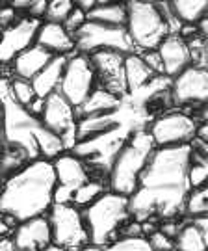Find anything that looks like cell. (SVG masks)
I'll use <instances>...</instances> for the list:
<instances>
[{
    "instance_id": "obj_47",
    "label": "cell",
    "mask_w": 208,
    "mask_h": 251,
    "mask_svg": "<svg viewBox=\"0 0 208 251\" xmlns=\"http://www.w3.org/2000/svg\"><path fill=\"white\" fill-rule=\"evenodd\" d=\"M0 156H2V142H0Z\"/></svg>"
},
{
    "instance_id": "obj_10",
    "label": "cell",
    "mask_w": 208,
    "mask_h": 251,
    "mask_svg": "<svg viewBox=\"0 0 208 251\" xmlns=\"http://www.w3.org/2000/svg\"><path fill=\"white\" fill-rule=\"evenodd\" d=\"M46 220L50 225L52 244L56 246L76 251L90 244L82 210L74 205H52L46 212Z\"/></svg>"
},
{
    "instance_id": "obj_34",
    "label": "cell",
    "mask_w": 208,
    "mask_h": 251,
    "mask_svg": "<svg viewBox=\"0 0 208 251\" xmlns=\"http://www.w3.org/2000/svg\"><path fill=\"white\" fill-rule=\"evenodd\" d=\"M145 238H147V242H149L153 251H175V244H173L171 238L165 236L163 233H160L158 229L153 231L151 234H147Z\"/></svg>"
},
{
    "instance_id": "obj_18",
    "label": "cell",
    "mask_w": 208,
    "mask_h": 251,
    "mask_svg": "<svg viewBox=\"0 0 208 251\" xmlns=\"http://www.w3.org/2000/svg\"><path fill=\"white\" fill-rule=\"evenodd\" d=\"M156 52L162 60L163 76L173 78L179 73H182L186 67L191 65V56L188 43L179 36H167L162 43L158 45Z\"/></svg>"
},
{
    "instance_id": "obj_9",
    "label": "cell",
    "mask_w": 208,
    "mask_h": 251,
    "mask_svg": "<svg viewBox=\"0 0 208 251\" xmlns=\"http://www.w3.org/2000/svg\"><path fill=\"white\" fill-rule=\"evenodd\" d=\"M199 121L193 114L179 108H167L153 117L147 126V132L153 138L156 147L188 145L195 138Z\"/></svg>"
},
{
    "instance_id": "obj_41",
    "label": "cell",
    "mask_w": 208,
    "mask_h": 251,
    "mask_svg": "<svg viewBox=\"0 0 208 251\" xmlns=\"http://www.w3.org/2000/svg\"><path fill=\"white\" fill-rule=\"evenodd\" d=\"M0 251H15V250H13V244H11L9 234H6V236H0Z\"/></svg>"
},
{
    "instance_id": "obj_25",
    "label": "cell",
    "mask_w": 208,
    "mask_h": 251,
    "mask_svg": "<svg viewBox=\"0 0 208 251\" xmlns=\"http://www.w3.org/2000/svg\"><path fill=\"white\" fill-rule=\"evenodd\" d=\"M173 244H175V251H207L208 233L201 231L199 227H195L186 218L181 231L173 238Z\"/></svg>"
},
{
    "instance_id": "obj_42",
    "label": "cell",
    "mask_w": 208,
    "mask_h": 251,
    "mask_svg": "<svg viewBox=\"0 0 208 251\" xmlns=\"http://www.w3.org/2000/svg\"><path fill=\"white\" fill-rule=\"evenodd\" d=\"M11 229H13V227L6 222V218H2V216H0V236H6V234H9V233H11Z\"/></svg>"
},
{
    "instance_id": "obj_17",
    "label": "cell",
    "mask_w": 208,
    "mask_h": 251,
    "mask_svg": "<svg viewBox=\"0 0 208 251\" xmlns=\"http://www.w3.org/2000/svg\"><path fill=\"white\" fill-rule=\"evenodd\" d=\"M9 238L15 251H43L48 244H52L46 214L17 224L11 229Z\"/></svg>"
},
{
    "instance_id": "obj_8",
    "label": "cell",
    "mask_w": 208,
    "mask_h": 251,
    "mask_svg": "<svg viewBox=\"0 0 208 251\" xmlns=\"http://www.w3.org/2000/svg\"><path fill=\"white\" fill-rule=\"evenodd\" d=\"M72 39H74V50L84 56H90L99 50H114L123 56L134 52L130 37L123 26H108L95 21H86L74 32Z\"/></svg>"
},
{
    "instance_id": "obj_24",
    "label": "cell",
    "mask_w": 208,
    "mask_h": 251,
    "mask_svg": "<svg viewBox=\"0 0 208 251\" xmlns=\"http://www.w3.org/2000/svg\"><path fill=\"white\" fill-rule=\"evenodd\" d=\"M88 21H95L108 26H123L127 25V6L125 2H97L95 8L86 15Z\"/></svg>"
},
{
    "instance_id": "obj_33",
    "label": "cell",
    "mask_w": 208,
    "mask_h": 251,
    "mask_svg": "<svg viewBox=\"0 0 208 251\" xmlns=\"http://www.w3.org/2000/svg\"><path fill=\"white\" fill-rule=\"evenodd\" d=\"M9 93H11V97H13V100L17 104H21V106L24 108L36 99V93L32 90V84L28 80L13 78V76H9Z\"/></svg>"
},
{
    "instance_id": "obj_49",
    "label": "cell",
    "mask_w": 208,
    "mask_h": 251,
    "mask_svg": "<svg viewBox=\"0 0 208 251\" xmlns=\"http://www.w3.org/2000/svg\"><path fill=\"white\" fill-rule=\"evenodd\" d=\"M0 36H2V28H0Z\"/></svg>"
},
{
    "instance_id": "obj_12",
    "label": "cell",
    "mask_w": 208,
    "mask_h": 251,
    "mask_svg": "<svg viewBox=\"0 0 208 251\" xmlns=\"http://www.w3.org/2000/svg\"><path fill=\"white\" fill-rule=\"evenodd\" d=\"M41 123L60 138V142L64 145L65 152H71L72 147L78 144V134H76V125H78V117H76V108L71 106L64 95H60L54 91L52 95H48L43 104L41 112Z\"/></svg>"
},
{
    "instance_id": "obj_19",
    "label": "cell",
    "mask_w": 208,
    "mask_h": 251,
    "mask_svg": "<svg viewBox=\"0 0 208 251\" xmlns=\"http://www.w3.org/2000/svg\"><path fill=\"white\" fill-rule=\"evenodd\" d=\"M34 45L45 49L52 56H69L76 52L74 39L64 28V25H54V23H45V21H41V25L37 28Z\"/></svg>"
},
{
    "instance_id": "obj_4",
    "label": "cell",
    "mask_w": 208,
    "mask_h": 251,
    "mask_svg": "<svg viewBox=\"0 0 208 251\" xmlns=\"http://www.w3.org/2000/svg\"><path fill=\"white\" fill-rule=\"evenodd\" d=\"M154 149L156 145L147 130H138L128 136V140L119 149L117 156L108 171L106 186L110 192L121 194L125 198L132 196V192L138 186L139 175L145 170Z\"/></svg>"
},
{
    "instance_id": "obj_23",
    "label": "cell",
    "mask_w": 208,
    "mask_h": 251,
    "mask_svg": "<svg viewBox=\"0 0 208 251\" xmlns=\"http://www.w3.org/2000/svg\"><path fill=\"white\" fill-rule=\"evenodd\" d=\"M123 73H125V84H127V93L143 88L153 76H156L141 60L138 52H130L123 60Z\"/></svg>"
},
{
    "instance_id": "obj_35",
    "label": "cell",
    "mask_w": 208,
    "mask_h": 251,
    "mask_svg": "<svg viewBox=\"0 0 208 251\" xmlns=\"http://www.w3.org/2000/svg\"><path fill=\"white\" fill-rule=\"evenodd\" d=\"M86 21H88L86 13L74 6V8H72V11L69 13V17L64 21V28L69 32V34H71V36H74V32H76V30H78V28H80Z\"/></svg>"
},
{
    "instance_id": "obj_20",
    "label": "cell",
    "mask_w": 208,
    "mask_h": 251,
    "mask_svg": "<svg viewBox=\"0 0 208 251\" xmlns=\"http://www.w3.org/2000/svg\"><path fill=\"white\" fill-rule=\"evenodd\" d=\"M50 60H52V54L46 52L41 47L32 45L11 60V63L8 65V75L13 78L30 82Z\"/></svg>"
},
{
    "instance_id": "obj_44",
    "label": "cell",
    "mask_w": 208,
    "mask_h": 251,
    "mask_svg": "<svg viewBox=\"0 0 208 251\" xmlns=\"http://www.w3.org/2000/svg\"><path fill=\"white\" fill-rule=\"evenodd\" d=\"M43 251H69V250H65V248H62V246H56V244H48Z\"/></svg>"
},
{
    "instance_id": "obj_32",
    "label": "cell",
    "mask_w": 208,
    "mask_h": 251,
    "mask_svg": "<svg viewBox=\"0 0 208 251\" xmlns=\"http://www.w3.org/2000/svg\"><path fill=\"white\" fill-rule=\"evenodd\" d=\"M102 251H153L145 236H119Z\"/></svg>"
},
{
    "instance_id": "obj_11",
    "label": "cell",
    "mask_w": 208,
    "mask_h": 251,
    "mask_svg": "<svg viewBox=\"0 0 208 251\" xmlns=\"http://www.w3.org/2000/svg\"><path fill=\"white\" fill-rule=\"evenodd\" d=\"M95 88H97V78L90 58L80 52L69 54L58 93L64 95L71 106L78 108Z\"/></svg>"
},
{
    "instance_id": "obj_6",
    "label": "cell",
    "mask_w": 208,
    "mask_h": 251,
    "mask_svg": "<svg viewBox=\"0 0 208 251\" xmlns=\"http://www.w3.org/2000/svg\"><path fill=\"white\" fill-rule=\"evenodd\" d=\"M127 6V30L134 52H149L156 50L158 45L169 36L167 25L163 21L156 2L145 0H128Z\"/></svg>"
},
{
    "instance_id": "obj_5",
    "label": "cell",
    "mask_w": 208,
    "mask_h": 251,
    "mask_svg": "<svg viewBox=\"0 0 208 251\" xmlns=\"http://www.w3.org/2000/svg\"><path fill=\"white\" fill-rule=\"evenodd\" d=\"M82 216L86 222L90 244L99 248H106L108 244L117 240L123 225L132 220L128 210V198L110 190H106L91 205L82 208Z\"/></svg>"
},
{
    "instance_id": "obj_31",
    "label": "cell",
    "mask_w": 208,
    "mask_h": 251,
    "mask_svg": "<svg viewBox=\"0 0 208 251\" xmlns=\"http://www.w3.org/2000/svg\"><path fill=\"white\" fill-rule=\"evenodd\" d=\"M207 179H208L207 158L199 156V154H193L191 156L190 170H188V184H190V188L195 190V188H201V186H207Z\"/></svg>"
},
{
    "instance_id": "obj_7",
    "label": "cell",
    "mask_w": 208,
    "mask_h": 251,
    "mask_svg": "<svg viewBox=\"0 0 208 251\" xmlns=\"http://www.w3.org/2000/svg\"><path fill=\"white\" fill-rule=\"evenodd\" d=\"M130 134L132 132H128L123 126H114V128H108L97 136L80 140L72 147L71 152L74 156H78L80 160H84V164L90 170L91 179L106 180L108 171L116 160V156H117L119 149L123 147V144L127 142Z\"/></svg>"
},
{
    "instance_id": "obj_2",
    "label": "cell",
    "mask_w": 208,
    "mask_h": 251,
    "mask_svg": "<svg viewBox=\"0 0 208 251\" xmlns=\"http://www.w3.org/2000/svg\"><path fill=\"white\" fill-rule=\"evenodd\" d=\"M0 102H2V128L0 142L4 147H13L26 154L28 162L54 160L62 154L64 145L60 138L46 128L41 119L32 116L24 106L17 104L9 93L8 71L0 73Z\"/></svg>"
},
{
    "instance_id": "obj_1",
    "label": "cell",
    "mask_w": 208,
    "mask_h": 251,
    "mask_svg": "<svg viewBox=\"0 0 208 251\" xmlns=\"http://www.w3.org/2000/svg\"><path fill=\"white\" fill-rule=\"evenodd\" d=\"M191 156L190 144L154 149L136 190L128 196V210L134 222L184 218V203L191 190L188 184Z\"/></svg>"
},
{
    "instance_id": "obj_15",
    "label": "cell",
    "mask_w": 208,
    "mask_h": 251,
    "mask_svg": "<svg viewBox=\"0 0 208 251\" xmlns=\"http://www.w3.org/2000/svg\"><path fill=\"white\" fill-rule=\"evenodd\" d=\"M88 58L93 65L97 86L117 95L119 99L125 97L127 95V84H125V73H123L125 56L114 50H99V52L90 54Z\"/></svg>"
},
{
    "instance_id": "obj_16",
    "label": "cell",
    "mask_w": 208,
    "mask_h": 251,
    "mask_svg": "<svg viewBox=\"0 0 208 251\" xmlns=\"http://www.w3.org/2000/svg\"><path fill=\"white\" fill-rule=\"evenodd\" d=\"M39 25L41 21L28 17V15H21L11 26L2 30V36H0V65L2 67L9 65L19 52L34 45Z\"/></svg>"
},
{
    "instance_id": "obj_39",
    "label": "cell",
    "mask_w": 208,
    "mask_h": 251,
    "mask_svg": "<svg viewBox=\"0 0 208 251\" xmlns=\"http://www.w3.org/2000/svg\"><path fill=\"white\" fill-rule=\"evenodd\" d=\"M43 104H45V100L37 99V97H36V99L32 100V102H30V104L26 106V110L30 112V114H32V116L39 117V116H41V112H43Z\"/></svg>"
},
{
    "instance_id": "obj_13",
    "label": "cell",
    "mask_w": 208,
    "mask_h": 251,
    "mask_svg": "<svg viewBox=\"0 0 208 251\" xmlns=\"http://www.w3.org/2000/svg\"><path fill=\"white\" fill-rule=\"evenodd\" d=\"M169 102L173 108H205L208 102V71L190 65L169 82Z\"/></svg>"
},
{
    "instance_id": "obj_38",
    "label": "cell",
    "mask_w": 208,
    "mask_h": 251,
    "mask_svg": "<svg viewBox=\"0 0 208 251\" xmlns=\"http://www.w3.org/2000/svg\"><path fill=\"white\" fill-rule=\"evenodd\" d=\"M46 9V0H30V8H28V17L37 19V21H43Z\"/></svg>"
},
{
    "instance_id": "obj_29",
    "label": "cell",
    "mask_w": 208,
    "mask_h": 251,
    "mask_svg": "<svg viewBox=\"0 0 208 251\" xmlns=\"http://www.w3.org/2000/svg\"><path fill=\"white\" fill-rule=\"evenodd\" d=\"M208 214V188L201 186V188L190 190L186 203H184V218H199V216Z\"/></svg>"
},
{
    "instance_id": "obj_40",
    "label": "cell",
    "mask_w": 208,
    "mask_h": 251,
    "mask_svg": "<svg viewBox=\"0 0 208 251\" xmlns=\"http://www.w3.org/2000/svg\"><path fill=\"white\" fill-rule=\"evenodd\" d=\"M9 8H13L15 11H28V8H30V0H11V2H8Z\"/></svg>"
},
{
    "instance_id": "obj_36",
    "label": "cell",
    "mask_w": 208,
    "mask_h": 251,
    "mask_svg": "<svg viewBox=\"0 0 208 251\" xmlns=\"http://www.w3.org/2000/svg\"><path fill=\"white\" fill-rule=\"evenodd\" d=\"M141 60L145 62V65L154 73V75H163V67H162V60L156 50H149V52H141Z\"/></svg>"
},
{
    "instance_id": "obj_48",
    "label": "cell",
    "mask_w": 208,
    "mask_h": 251,
    "mask_svg": "<svg viewBox=\"0 0 208 251\" xmlns=\"http://www.w3.org/2000/svg\"><path fill=\"white\" fill-rule=\"evenodd\" d=\"M2 71H4V67H2V65H0V73H2Z\"/></svg>"
},
{
    "instance_id": "obj_30",
    "label": "cell",
    "mask_w": 208,
    "mask_h": 251,
    "mask_svg": "<svg viewBox=\"0 0 208 251\" xmlns=\"http://www.w3.org/2000/svg\"><path fill=\"white\" fill-rule=\"evenodd\" d=\"M74 8V2L71 0H46L45 9V23H54V25H64V21L69 17V13Z\"/></svg>"
},
{
    "instance_id": "obj_28",
    "label": "cell",
    "mask_w": 208,
    "mask_h": 251,
    "mask_svg": "<svg viewBox=\"0 0 208 251\" xmlns=\"http://www.w3.org/2000/svg\"><path fill=\"white\" fill-rule=\"evenodd\" d=\"M28 164L26 154L13 147H4L2 145V156H0V177L8 179L9 175L17 173L21 168H24Z\"/></svg>"
},
{
    "instance_id": "obj_22",
    "label": "cell",
    "mask_w": 208,
    "mask_h": 251,
    "mask_svg": "<svg viewBox=\"0 0 208 251\" xmlns=\"http://www.w3.org/2000/svg\"><path fill=\"white\" fill-rule=\"evenodd\" d=\"M119 97L106 91L104 88L97 86L95 90L88 95V99L76 108V117H90V116H102V114H112L119 106Z\"/></svg>"
},
{
    "instance_id": "obj_26",
    "label": "cell",
    "mask_w": 208,
    "mask_h": 251,
    "mask_svg": "<svg viewBox=\"0 0 208 251\" xmlns=\"http://www.w3.org/2000/svg\"><path fill=\"white\" fill-rule=\"evenodd\" d=\"M169 4L181 25H197L201 19L208 15L207 0H173Z\"/></svg>"
},
{
    "instance_id": "obj_45",
    "label": "cell",
    "mask_w": 208,
    "mask_h": 251,
    "mask_svg": "<svg viewBox=\"0 0 208 251\" xmlns=\"http://www.w3.org/2000/svg\"><path fill=\"white\" fill-rule=\"evenodd\" d=\"M0 128H2V102H0Z\"/></svg>"
},
{
    "instance_id": "obj_27",
    "label": "cell",
    "mask_w": 208,
    "mask_h": 251,
    "mask_svg": "<svg viewBox=\"0 0 208 251\" xmlns=\"http://www.w3.org/2000/svg\"><path fill=\"white\" fill-rule=\"evenodd\" d=\"M108 190L106 180L102 179H90L88 182H84L80 188H76V192L72 194L71 205H74L76 208H86L88 205H91L97 198H100L104 192Z\"/></svg>"
},
{
    "instance_id": "obj_46",
    "label": "cell",
    "mask_w": 208,
    "mask_h": 251,
    "mask_svg": "<svg viewBox=\"0 0 208 251\" xmlns=\"http://www.w3.org/2000/svg\"><path fill=\"white\" fill-rule=\"evenodd\" d=\"M2 186H4V179L0 177V194H2Z\"/></svg>"
},
{
    "instance_id": "obj_37",
    "label": "cell",
    "mask_w": 208,
    "mask_h": 251,
    "mask_svg": "<svg viewBox=\"0 0 208 251\" xmlns=\"http://www.w3.org/2000/svg\"><path fill=\"white\" fill-rule=\"evenodd\" d=\"M19 17H21V15H19V13L13 8H9L8 2H6V4L0 8V28L4 30V28L11 26V25H13V23H15Z\"/></svg>"
},
{
    "instance_id": "obj_3",
    "label": "cell",
    "mask_w": 208,
    "mask_h": 251,
    "mask_svg": "<svg viewBox=\"0 0 208 251\" xmlns=\"http://www.w3.org/2000/svg\"><path fill=\"white\" fill-rule=\"evenodd\" d=\"M54 186L52 162L43 158L28 162L17 173L4 179L0 194V216L13 220L15 224L45 216L52 206Z\"/></svg>"
},
{
    "instance_id": "obj_43",
    "label": "cell",
    "mask_w": 208,
    "mask_h": 251,
    "mask_svg": "<svg viewBox=\"0 0 208 251\" xmlns=\"http://www.w3.org/2000/svg\"><path fill=\"white\" fill-rule=\"evenodd\" d=\"M76 251H102V248L93 246V244H86V246H82L80 250H76Z\"/></svg>"
},
{
    "instance_id": "obj_14",
    "label": "cell",
    "mask_w": 208,
    "mask_h": 251,
    "mask_svg": "<svg viewBox=\"0 0 208 251\" xmlns=\"http://www.w3.org/2000/svg\"><path fill=\"white\" fill-rule=\"evenodd\" d=\"M52 162L54 170V194H52V205H71L72 194L80 188L84 182L91 179L90 170L72 152H62Z\"/></svg>"
},
{
    "instance_id": "obj_21",
    "label": "cell",
    "mask_w": 208,
    "mask_h": 251,
    "mask_svg": "<svg viewBox=\"0 0 208 251\" xmlns=\"http://www.w3.org/2000/svg\"><path fill=\"white\" fill-rule=\"evenodd\" d=\"M65 62H67V56H52V60L30 80L32 90H34L37 99L45 100L48 95H52L54 91H58L62 75H64Z\"/></svg>"
}]
</instances>
